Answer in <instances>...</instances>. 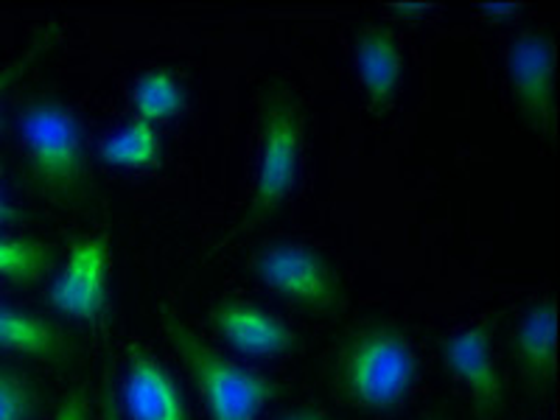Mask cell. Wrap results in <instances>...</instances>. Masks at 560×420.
Wrapping results in <instances>:
<instances>
[{"label":"cell","instance_id":"cell-14","mask_svg":"<svg viewBox=\"0 0 560 420\" xmlns=\"http://www.w3.org/2000/svg\"><path fill=\"white\" fill-rule=\"evenodd\" d=\"M185 88L179 77L168 68H152L135 82L132 88V113L135 121H147L152 127L174 121L185 113Z\"/></svg>","mask_w":560,"mask_h":420},{"label":"cell","instance_id":"cell-11","mask_svg":"<svg viewBox=\"0 0 560 420\" xmlns=\"http://www.w3.org/2000/svg\"><path fill=\"white\" fill-rule=\"evenodd\" d=\"M555 342H558V317H555V298L547 294L524 308L510 334V359L516 364L522 387L538 401L555 389Z\"/></svg>","mask_w":560,"mask_h":420},{"label":"cell","instance_id":"cell-6","mask_svg":"<svg viewBox=\"0 0 560 420\" xmlns=\"http://www.w3.org/2000/svg\"><path fill=\"white\" fill-rule=\"evenodd\" d=\"M508 84L524 121L544 138H552L558 124V51L555 37L541 28H524L510 39L504 54Z\"/></svg>","mask_w":560,"mask_h":420},{"label":"cell","instance_id":"cell-18","mask_svg":"<svg viewBox=\"0 0 560 420\" xmlns=\"http://www.w3.org/2000/svg\"><path fill=\"white\" fill-rule=\"evenodd\" d=\"M57 39H59V26H57V23H48V26H45L43 32H39L37 37L32 39V45H28L26 51L20 54L18 59H12L7 68L0 70V104H3V98H7L9 90H12L14 84H18L20 79L26 77L28 70L34 68V62H37L43 54L51 51ZM0 124H3V121H0Z\"/></svg>","mask_w":560,"mask_h":420},{"label":"cell","instance_id":"cell-9","mask_svg":"<svg viewBox=\"0 0 560 420\" xmlns=\"http://www.w3.org/2000/svg\"><path fill=\"white\" fill-rule=\"evenodd\" d=\"M210 331L242 357L280 359L298 350L300 334L269 308L242 298L217 300L208 312Z\"/></svg>","mask_w":560,"mask_h":420},{"label":"cell","instance_id":"cell-22","mask_svg":"<svg viewBox=\"0 0 560 420\" xmlns=\"http://www.w3.org/2000/svg\"><path fill=\"white\" fill-rule=\"evenodd\" d=\"M278 420H334L323 412V409H314V407H298L292 412L280 415Z\"/></svg>","mask_w":560,"mask_h":420},{"label":"cell","instance_id":"cell-15","mask_svg":"<svg viewBox=\"0 0 560 420\" xmlns=\"http://www.w3.org/2000/svg\"><path fill=\"white\" fill-rule=\"evenodd\" d=\"M59 267V247L32 236H0V280L34 287Z\"/></svg>","mask_w":560,"mask_h":420},{"label":"cell","instance_id":"cell-3","mask_svg":"<svg viewBox=\"0 0 560 420\" xmlns=\"http://www.w3.org/2000/svg\"><path fill=\"white\" fill-rule=\"evenodd\" d=\"M306 113L289 84L267 82L258 98V166H255L253 199L242 222L233 228L219 247L233 238L253 233L278 213L298 188L300 160H303Z\"/></svg>","mask_w":560,"mask_h":420},{"label":"cell","instance_id":"cell-20","mask_svg":"<svg viewBox=\"0 0 560 420\" xmlns=\"http://www.w3.org/2000/svg\"><path fill=\"white\" fill-rule=\"evenodd\" d=\"M102 420H124L118 401H115V387H113V368L107 364L104 370V387H102Z\"/></svg>","mask_w":560,"mask_h":420},{"label":"cell","instance_id":"cell-4","mask_svg":"<svg viewBox=\"0 0 560 420\" xmlns=\"http://www.w3.org/2000/svg\"><path fill=\"white\" fill-rule=\"evenodd\" d=\"M160 325L197 387L208 420H258L264 409L283 395V387L272 376L210 348L174 308L160 306Z\"/></svg>","mask_w":560,"mask_h":420},{"label":"cell","instance_id":"cell-10","mask_svg":"<svg viewBox=\"0 0 560 420\" xmlns=\"http://www.w3.org/2000/svg\"><path fill=\"white\" fill-rule=\"evenodd\" d=\"M121 418L191 420L177 378L143 345H129L127 348V370H124L121 382Z\"/></svg>","mask_w":560,"mask_h":420},{"label":"cell","instance_id":"cell-13","mask_svg":"<svg viewBox=\"0 0 560 420\" xmlns=\"http://www.w3.org/2000/svg\"><path fill=\"white\" fill-rule=\"evenodd\" d=\"M353 65L364 98L376 115H384L398 98L404 82V51L384 23H368L353 39Z\"/></svg>","mask_w":560,"mask_h":420},{"label":"cell","instance_id":"cell-8","mask_svg":"<svg viewBox=\"0 0 560 420\" xmlns=\"http://www.w3.org/2000/svg\"><path fill=\"white\" fill-rule=\"evenodd\" d=\"M497 319H479L465 325L440 342V357L446 370L468 389L477 420H493L504 407V382L493 359Z\"/></svg>","mask_w":560,"mask_h":420},{"label":"cell","instance_id":"cell-7","mask_svg":"<svg viewBox=\"0 0 560 420\" xmlns=\"http://www.w3.org/2000/svg\"><path fill=\"white\" fill-rule=\"evenodd\" d=\"M109 236L93 233L68 244L62 269L48 287V303L57 314L96 325L107 314Z\"/></svg>","mask_w":560,"mask_h":420},{"label":"cell","instance_id":"cell-24","mask_svg":"<svg viewBox=\"0 0 560 420\" xmlns=\"http://www.w3.org/2000/svg\"><path fill=\"white\" fill-rule=\"evenodd\" d=\"M420 420H448V418H443V415H427V418H420Z\"/></svg>","mask_w":560,"mask_h":420},{"label":"cell","instance_id":"cell-1","mask_svg":"<svg viewBox=\"0 0 560 420\" xmlns=\"http://www.w3.org/2000/svg\"><path fill=\"white\" fill-rule=\"evenodd\" d=\"M26 183L62 208H88L96 197L93 168L77 109L57 96H34L18 115Z\"/></svg>","mask_w":560,"mask_h":420},{"label":"cell","instance_id":"cell-16","mask_svg":"<svg viewBox=\"0 0 560 420\" xmlns=\"http://www.w3.org/2000/svg\"><path fill=\"white\" fill-rule=\"evenodd\" d=\"M160 154H163V140L158 127L135 118L98 143V158L115 168H152L160 163Z\"/></svg>","mask_w":560,"mask_h":420},{"label":"cell","instance_id":"cell-23","mask_svg":"<svg viewBox=\"0 0 560 420\" xmlns=\"http://www.w3.org/2000/svg\"><path fill=\"white\" fill-rule=\"evenodd\" d=\"M518 9H522V7H516V3H508V7H502V3H493V7H482V12L493 14V18H497V14H516Z\"/></svg>","mask_w":560,"mask_h":420},{"label":"cell","instance_id":"cell-2","mask_svg":"<svg viewBox=\"0 0 560 420\" xmlns=\"http://www.w3.org/2000/svg\"><path fill=\"white\" fill-rule=\"evenodd\" d=\"M418 357L407 331L395 323H362L334 350L328 384L339 401L362 412H395L412 393Z\"/></svg>","mask_w":560,"mask_h":420},{"label":"cell","instance_id":"cell-17","mask_svg":"<svg viewBox=\"0 0 560 420\" xmlns=\"http://www.w3.org/2000/svg\"><path fill=\"white\" fill-rule=\"evenodd\" d=\"M43 407V389L26 370L0 364V420H34Z\"/></svg>","mask_w":560,"mask_h":420},{"label":"cell","instance_id":"cell-21","mask_svg":"<svg viewBox=\"0 0 560 420\" xmlns=\"http://www.w3.org/2000/svg\"><path fill=\"white\" fill-rule=\"evenodd\" d=\"M3 163H0V228H9V224H18L20 222V210L12 208L7 199V194H3Z\"/></svg>","mask_w":560,"mask_h":420},{"label":"cell","instance_id":"cell-12","mask_svg":"<svg viewBox=\"0 0 560 420\" xmlns=\"http://www.w3.org/2000/svg\"><path fill=\"white\" fill-rule=\"evenodd\" d=\"M0 353H18L54 368H70L82 353V345L68 325L0 300Z\"/></svg>","mask_w":560,"mask_h":420},{"label":"cell","instance_id":"cell-5","mask_svg":"<svg viewBox=\"0 0 560 420\" xmlns=\"http://www.w3.org/2000/svg\"><path fill=\"white\" fill-rule=\"evenodd\" d=\"M249 272L289 306L314 317H337L348 306L342 275L323 253L300 242H272L253 253Z\"/></svg>","mask_w":560,"mask_h":420},{"label":"cell","instance_id":"cell-19","mask_svg":"<svg viewBox=\"0 0 560 420\" xmlns=\"http://www.w3.org/2000/svg\"><path fill=\"white\" fill-rule=\"evenodd\" d=\"M54 420H90V393L84 387H73L59 404Z\"/></svg>","mask_w":560,"mask_h":420}]
</instances>
